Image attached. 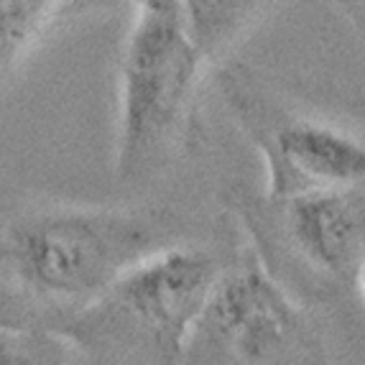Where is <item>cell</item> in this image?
<instances>
[{
	"mask_svg": "<svg viewBox=\"0 0 365 365\" xmlns=\"http://www.w3.org/2000/svg\"><path fill=\"white\" fill-rule=\"evenodd\" d=\"M171 217L135 210H49L11 222L3 261L29 297L61 319L98 302L123 276L179 245Z\"/></svg>",
	"mask_w": 365,
	"mask_h": 365,
	"instance_id": "6da1fadb",
	"label": "cell"
},
{
	"mask_svg": "<svg viewBox=\"0 0 365 365\" xmlns=\"http://www.w3.org/2000/svg\"><path fill=\"white\" fill-rule=\"evenodd\" d=\"M230 256L179 243L108 289L59 332L90 365H182L189 335Z\"/></svg>",
	"mask_w": 365,
	"mask_h": 365,
	"instance_id": "7a4b0ae2",
	"label": "cell"
},
{
	"mask_svg": "<svg viewBox=\"0 0 365 365\" xmlns=\"http://www.w3.org/2000/svg\"><path fill=\"white\" fill-rule=\"evenodd\" d=\"M184 0H143L120 59L118 158L123 179L158 166L187 135L205 67Z\"/></svg>",
	"mask_w": 365,
	"mask_h": 365,
	"instance_id": "3957f363",
	"label": "cell"
},
{
	"mask_svg": "<svg viewBox=\"0 0 365 365\" xmlns=\"http://www.w3.org/2000/svg\"><path fill=\"white\" fill-rule=\"evenodd\" d=\"M232 210L263 268L304 307L360 289L365 187L302 197L237 189Z\"/></svg>",
	"mask_w": 365,
	"mask_h": 365,
	"instance_id": "277c9868",
	"label": "cell"
},
{
	"mask_svg": "<svg viewBox=\"0 0 365 365\" xmlns=\"http://www.w3.org/2000/svg\"><path fill=\"white\" fill-rule=\"evenodd\" d=\"M182 365H329V358L314 317L248 245L222 268Z\"/></svg>",
	"mask_w": 365,
	"mask_h": 365,
	"instance_id": "5b68a950",
	"label": "cell"
},
{
	"mask_svg": "<svg viewBox=\"0 0 365 365\" xmlns=\"http://www.w3.org/2000/svg\"><path fill=\"white\" fill-rule=\"evenodd\" d=\"M235 123L266 164L268 197H302L365 187V135L324 113H304L243 64L220 69Z\"/></svg>",
	"mask_w": 365,
	"mask_h": 365,
	"instance_id": "8992f818",
	"label": "cell"
},
{
	"mask_svg": "<svg viewBox=\"0 0 365 365\" xmlns=\"http://www.w3.org/2000/svg\"><path fill=\"white\" fill-rule=\"evenodd\" d=\"M187 24L197 46L210 61L217 59L237 41L240 34L250 29L261 19V3H207V0H189Z\"/></svg>",
	"mask_w": 365,
	"mask_h": 365,
	"instance_id": "52a82bcc",
	"label": "cell"
},
{
	"mask_svg": "<svg viewBox=\"0 0 365 365\" xmlns=\"http://www.w3.org/2000/svg\"><path fill=\"white\" fill-rule=\"evenodd\" d=\"M49 0H0V79L54 13Z\"/></svg>",
	"mask_w": 365,
	"mask_h": 365,
	"instance_id": "ba28073f",
	"label": "cell"
},
{
	"mask_svg": "<svg viewBox=\"0 0 365 365\" xmlns=\"http://www.w3.org/2000/svg\"><path fill=\"white\" fill-rule=\"evenodd\" d=\"M0 365H69V342L43 327L0 329Z\"/></svg>",
	"mask_w": 365,
	"mask_h": 365,
	"instance_id": "9c48e42d",
	"label": "cell"
},
{
	"mask_svg": "<svg viewBox=\"0 0 365 365\" xmlns=\"http://www.w3.org/2000/svg\"><path fill=\"white\" fill-rule=\"evenodd\" d=\"M360 289H363V294H365V271H363V279H360Z\"/></svg>",
	"mask_w": 365,
	"mask_h": 365,
	"instance_id": "30bf717a",
	"label": "cell"
}]
</instances>
